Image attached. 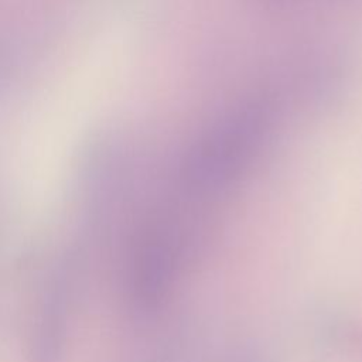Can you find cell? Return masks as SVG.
<instances>
[{
    "instance_id": "7a4b0ae2",
    "label": "cell",
    "mask_w": 362,
    "mask_h": 362,
    "mask_svg": "<svg viewBox=\"0 0 362 362\" xmlns=\"http://www.w3.org/2000/svg\"><path fill=\"white\" fill-rule=\"evenodd\" d=\"M256 1L267 7H287V6L300 3L303 0H256Z\"/></svg>"
},
{
    "instance_id": "6da1fadb",
    "label": "cell",
    "mask_w": 362,
    "mask_h": 362,
    "mask_svg": "<svg viewBox=\"0 0 362 362\" xmlns=\"http://www.w3.org/2000/svg\"><path fill=\"white\" fill-rule=\"evenodd\" d=\"M281 107L280 96L266 92L225 109L182 153L174 191L215 211L269 144Z\"/></svg>"
}]
</instances>
